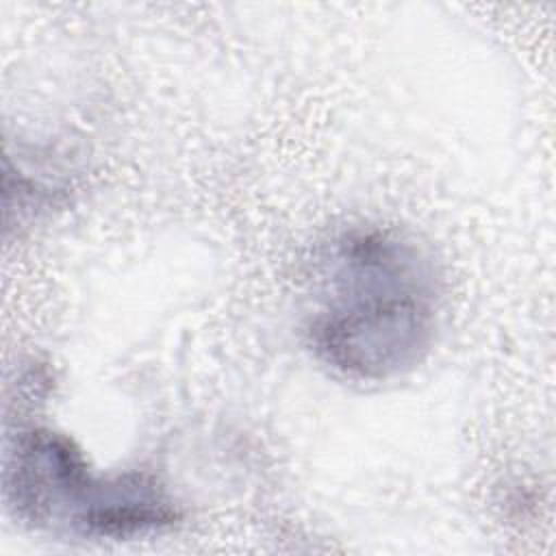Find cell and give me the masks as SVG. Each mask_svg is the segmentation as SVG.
I'll use <instances>...</instances> for the list:
<instances>
[{"label": "cell", "mask_w": 556, "mask_h": 556, "mask_svg": "<svg viewBox=\"0 0 556 556\" xmlns=\"http://www.w3.org/2000/svg\"><path fill=\"white\" fill-rule=\"evenodd\" d=\"M439 300L434 267L410 239L378 226L348 228L317 256L308 345L341 378H397L430 352Z\"/></svg>", "instance_id": "obj_1"}, {"label": "cell", "mask_w": 556, "mask_h": 556, "mask_svg": "<svg viewBox=\"0 0 556 556\" xmlns=\"http://www.w3.org/2000/svg\"><path fill=\"white\" fill-rule=\"evenodd\" d=\"M2 480L15 517L41 530L122 541L178 521L174 500L154 476H98L83 450L50 428H26L11 439Z\"/></svg>", "instance_id": "obj_2"}]
</instances>
